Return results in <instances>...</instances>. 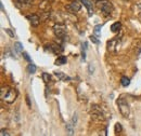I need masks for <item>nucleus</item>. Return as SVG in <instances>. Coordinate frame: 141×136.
<instances>
[{
  "label": "nucleus",
  "instance_id": "6e6552de",
  "mask_svg": "<svg viewBox=\"0 0 141 136\" xmlns=\"http://www.w3.org/2000/svg\"><path fill=\"white\" fill-rule=\"evenodd\" d=\"M27 18L29 20L30 24H32V26H34V27H37V26L40 24V18H39L38 15H36V14L28 15Z\"/></svg>",
  "mask_w": 141,
  "mask_h": 136
},
{
  "label": "nucleus",
  "instance_id": "dca6fc26",
  "mask_svg": "<svg viewBox=\"0 0 141 136\" xmlns=\"http://www.w3.org/2000/svg\"><path fill=\"white\" fill-rule=\"evenodd\" d=\"M41 77H43V80H44L45 83H49L51 81V76L49 74H47V72H43Z\"/></svg>",
  "mask_w": 141,
  "mask_h": 136
},
{
  "label": "nucleus",
  "instance_id": "4468645a",
  "mask_svg": "<svg viewBox=\"0 0 141 136\" xmlns=\"http://www.w3.org/2000/svg\"><path fill=\"white\" fill-rule=\"evenodd\" d=\"M121 27H122L121 22H115L114 24H112L111 30L113 31V33H117V31H119V29H121Z\"/></svg>",
  "mask_w": 141,
  "mask_h": 136
},
{
  "label": "nucleus",
  "instance_id": "423d86ee",
  "mask_svg": "<svg viewBox=\"0 0 141 136\" xmlns=\"http://www.w3.org/2000/svg\"><path fill=\"white\" fill-rule=\"evenodd\" d=\"M53 31H54V35L60 39L64 38L65 35H66V28H65L64 25H60V24L55 25L53 27Z\"/></svg>",
  "mask_w": 141,
  "mask_h": 136
},
{
  "label": "nucleus",
  "instance_id": "7ed1b4c3",
  "mask_svg": "<svg viewBox=\"0 0 141 136\" xmlns=\"http://www.w3.org/2000/svg\"><path fill=\"white\" fill-rule=\"evenodd\" d=\"M117 106L119 109V112L123 117H128L130 114V107H129V104L127 103V101L125 99L124 97H119L118 101H117Z\"/></svg>",
  "mask_w": 141,
  "mask_h": 136
},
{
  "label": "nucleus",
  "instance_id": "9b49d317",
  "mask_svg": "<svg viewBox=\"0 0 141 136\" xmlns=\"http://www.w3.org/2000/svg\"><path fill=\"white\" fill-rule=\"evenodd\" d=\"M66 134L67 135H74V124H73L72 122H69L66 124Z\"/></svg>",
  "mask_w": 141,
  "mask_h": 136
},
{
  "label": "nucleus",
  "instance_id": "bb28decb",
  "mask_svg": "<svg viewBox=\"0 0 141 136\" xmlns=\"http://www.w3.org/2000/svg\"><path fill=\"white\" fill-rule=\"evenodd\" d=\"M26 103H27V106L28 107H32V104H30V99H29L28 95H26Z\"/></svg>",
  "mask_w": 141,
  "mask_h": 136
},
{
  "label": "nucleus",
  "instance_id": "cd10ccee",
  "mask_svg": "<svg viewBox=\"0 0 141 136\" xmlns=\"http://www.w3.org/2000/svg\"><path fill=\"white\" fill-rule=\"evenodd\" d=\"M89 71H90V72H89L90 75H92V74H93V67H92L91 65H89Z\"/></svg>",
  "mask_w": 141,
  "mask_h": 136
},
{
  "label": "nucleus",
  "instance_id": "9d476101",
  "mask_svg": "<svg viewBox=\"0 0 141 136\" xmlns=\"http://www.w3.org/2000/svg\"><path fill=\"white\" fill-rule=\"evenodd\" d=\"M80 2L86 7V9L88 10V13H89V15H92L93 10H92V2L90 1V0H80Z\"/></svg>",
  "mask_w": 141,
  "mask_h": 136
},
{
  "label": "nucleus",
  "instance_id": "0eeeda50",
  "mask_svg": "<svg viewBox=\"0 0 141 136\" xmlns=\"http://www.w3.org/2000/svg\"><path fill=\"white\" fill-rule=\"evenodd\" d=\"M81 4L80 2H78L77 0H74L71 4H69V6H66V9L67 10H70V11L73 13V12H78L79 10L81 9Z\"/></svg>",
  "mask_w": 141,
  "mask_h": 136
},
{
  "label": "nucleus",
  "instance_id": "20e7f679",
  "mask_svg": "<svg viewBox=\"0 0 141 136\" xmlns=\"http://www.w3.org/2000/svg\"><path fill=\"white\" fill-rule=\"evenodd\" d=\"M119 44H121V39L118 37H115L111 39L107 42V50L110 52H113V53H115V52L119 49Z\"/></svg>",
  "mask_w": 141,
  "mask_h": 136
},
{
  "label": "nucleus",
  "instance_id": "f3484780",
  "mask_svg": "<svg viewBox=\"0 0 141 136\" xmlns=\"http://www.w3.org/2000/svg\"><path fill=\"white\" fill-rule=\"evenodd\" d=\"M27 70H28L29 74H35V72H36V66L30 63V64L27 66Z\"/></svg>",
  "mask_w": 141,
  "mask_h": 136
},
{
  "label": "nucleus",
  "instance_id": "1a4fd4ad",
  "mask_svg": "<svg viewBox=\"0 0 141 136\" xmlns=\"http://www.w3.org/2000/svg\"><path fill=\"white\" fill-rule=\"evenodd\" d=\"M49 50L52 52V53H54V54H60L62 51H63V49L61 48V45H59L58 43H50L49 45Z\"/></svg>",
  "mask_w": 141,
  "mask_h": 136
},
{
  "label": "nucleus",
  "instance_id": "5701e85b",
  "mask_svg": "<svg viewBox=\"0 0 141 136\" xmlns=\"http://www.w3.org/2000/svg\"><path fill=\"white\" fill-rule=\"evenodd\" d=\"M4 31H6V33L10 36V37H11V38H14V33H13V31L11 30V29H9V28H6V29H4Z\"/></svg>",
  "mask_w": 141,
  "mask_h": 136
},
{
  "label": "nucleus",
  "instance_id": "393cba45",
  "mask_svg": "<svg viewBox=\"0 0 141 136\" xmlns=\"http://www.w3.org/2000/svg\"><path fill=\"white\" fill-rule=\"evenodd\" d=\"M23 57H24V59H25L26 61H28L29 63H32V60L29 59V56H28V54H27V53H25V52H24V53H23Z\"/></svg>",
  "mask_w": 141,
  "mask_h": 136
},
{
  "label": "nucleus",
  "instance_id": "f257e3e1",
  "mask_svg": "<svg viewBox=\"0 0 141 136\" xmlns=\"http://www.w3.org/2000/svg\"><path fill=\"white\" fill-rule=\"evenodd\" d=\"M0 96H1L2 101L7 104H13L18 97V91L14 88L2 86L1 91H0Z\"/></svg>",
  "mask_w": 141,
  "mask_h": 136
},
{
  "label": "nucleus",
  "instance_id": "ddd939ff",
  "mask_svg": "<svg viewBox=\"0 0 141 136\" xmlns=\"http://www.w3.org/2000/svg\"><path fill=\"white\" fill-rule=\"evenodd\" d=\"M66 57L65 56H59L58 59L55 60V65H58V66H61V65H64V64H66Z\"/></svg>",
  "mask_w": 141,
  "mask_h": 136
},
{
  "label": "nucleus",
  "instance_id": "412c9836",
  "mask_svg": "<svg viewBox=\"0 0 141 136\" xmlns=\"http://www.w3.org/2000/svg\"><path fill=\"white\" fill-rule=\"evenodd\" d=\"M90 41L92 43H96V44H98L99 43V39H98V37H96V36H90Z\"/></svg>",
  "mask_w": 141,
  "mask_h": 136
},
{
  "label": "nucleus",
  "instance_id": "b1692460",
  "mask_svg": "<svg viewBox=\"0 0 141 136\" xmlns=\"http://www.w3.org/2000/svg\"><path fill=\"white\" fill-rule=\"evenodd\" d=\"M0 135H1V136H4V135H6V136H9L10 134H9V132H8V130L2 129V130H1V133H0Z\"/></svg>",
  "mask_w": 141,
  "mask_h": 136
},
{
  "label": "nucleus",
  "instance_id": "39448f33",
  "mask_svg": "<svg viewBox=\"0 0 141 136\" xmlns=\"http://www.w3.org/2000/svg\"><path fill=\"white\" fill-rule=\"evenodd\" d=\"M91 117L96 120H99V121H103L105 117H104V113L101 110V108L99 106H93L92 107V111H91Z\"/></svg>",
  "mask_w": 141,
  "mask_h": 136
},
{
  "label": "nucleus",
  "instance_id": "2eb2a0df",
  "mask_svg": "<svg viewBox=\"0 0 141 136\" xmlns=\"http://www.w3.org/2000/svg\"><path fill=\"white\" fill-rule=\"evenodd\" d=\"M121 83H122L123 86H128L130 84V79L124 76V77H122V79H121Z\"/></svg>",
  "mask_w": 141,
  "mask_h": 136
},
{
  "label": "nucleus",
  "instance_id": "6ab92c4d",
  "mask_svg": "<svg viewBox=\"0 0 141 136\" xmlns=\"http://www.w3.org/2000/svg\"><path fill=\"white\" fill-rule=\"evenodd\" d=\"M14 48L16 49L18 52H22L23 51V45H22V43H21V42H16V43H15L14 44Z\"/></svg>",
  "mask_w": 141,
  "mask_h": 136
},
{
  "label": "nucleus",
  "instance_id": "a211bd4d",
  "mask_svg": "<svg viewBox=\"0 0 141 136\" xmlns=\"http://www.w3.org/2000/svg\"><path fill=\"white\" fill-rule=\"evenodd\" d=\"M100 29H101V25H97L96 27H95V35L97 36V37H100V35H101V33H100Z\"/></svg>",
  "mask_w": 141,
  "mask_h": 136
},
{
  "label": "nucleus",
  "instance_id": "aec40b11",
  "mask_svg": "<svg viewBox=\"0 0 141 136\" xmlns=\"http://www.w3.org/2000/svg\"><path fill=\"white\" fill-rule=\"evenodd\" d=\"M122 131H123V128H122V124L117 122V123L115 124V133H117V134H118V133H121V132H122Z\"/></svg>",
  "mask_w": 141,
  "mask_h": 136
},
{
  "label": "nucleus",
  "instance_id": "a878e982",
  "mask_svg": "<svg viewBox=\"0 0 141 136\" xmlns=\"http://www.w3.org/2000/svg\"><path fill=\"white\" fill-rule=\"evenodd\" d=\"M72 123L74 125H76V123H77V114L76 113H74V117H73V119H72Z\"/></svg>",
  "mask_w": 141,
  "mask_h": 136
},
{
  "label": "nucleus",
  "instance_id": "f03ea898",
  "mask_svg": "<svg viewBox=\"0 0 141 136\" xmlns=\"http://www.w3.org/2000/svg\"><path fill=\"white\" fill-rule=\"evenodd\" d=\"M97 7L99 8V10H101V12L103 13V15H105V16L111 15L112 12L114 11L113 4L110 2L109 0H97Z\"/></svg>",
  "mask_w": 141,
  "mask_h": 136
},
{
  "label": "nucleus",
  "instance_id": "f8f14e48",
  "mask_svg": "<svg viewBox=\"0 0 141 136\" xmlns=\"http://www.w3.org/2000/svg\"><path fill=\"white\" fill-rule=\"evenodd\" d=\"M54 75L59 78L60 80H63V81H66V80H71V78L70 77H67V76H65L63 72H61V71H55L54 72Z\"/></svg>",
  "mask_w": 141,
  "mask_h": 136
},
{
  "label": "nucleus",
  "instance_id": "4be33fe9",
  "mask_svg": "<svg viewBox=\"0 0 141 136\" xmlns=\"http://www.w3.org/2000/svg\"><path fill=\"white\" fill-rule=\"evenodd\" d=\"M16 1V3H21L22 6H24V4H27V3H29L32 0H15Z\"/></svg>",
  "mask_w": 141,
  "mask_h": 136
}]
</instances>
